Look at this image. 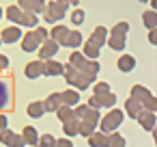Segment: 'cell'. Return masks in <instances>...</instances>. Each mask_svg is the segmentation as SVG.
<instances>
[{
	"label": "cell",
	"instance_id": "47",
	"mask_svg": "<svg viewBox=\"0 0 157 147\" xmlns=\"http://www.w3.org/2000/svg\"><path fill=\"white\" fill-rule=\"evenodd\" d=\"M67 2H71V5H78V2H80V0H67Z\"/></svg>",
	"mask_w": 157,
	"mask_h": 147
},
{
	"label": "cell",
	"instance_id": "24",
	"mask_svg": "<svg viewBox=\"0 0 157 147\" xmlns=\"http://www.w3.org/2000/svg\"><path fill=\"white\" fill-rule=\"evenodd\" d=\"M22 138H24L26 145H37V143H39V132H37L33 125H26L24 132H22Z\"/></svg>",
	"mask_w": 157,
	"mask_h": 147
},
{
	"label": "cell",
	"instance_id": "34",
	"mask_svg": "<svg viewBox=\"0 0 157 147\" xmlns=\"http://www.w3.org/2000/svg\"><path fill=\"white\" fill-rule=\"evenodd\" d=\"M108 147H125V136H121L118 132H110L108 134Z\"/></svg>",
	"mask_w": 157,
	"mask_h": 147
},
{
	"label": "cell",
	"instance_id": "17",
	"mask_svg": "<svg viewBox=\"0 0 157 147\" xmlns=\"http://www.w3.org/2000/svg\"><path fill=\"white\" fill-rule=\"evenodd\" d=\"M24 74H26V78H30V80L39 78V76L43 74V61H33V63H28L26 69H24Z\"/></svg>",
	"mask_w": 157,
	"mask_h": 147
},
{
	"label": "cell",
	"instance_id": "27",
	"mask_svg": "<svg viewBox=\"0 0 157 147\" xmlns=\"http://www.w3.org/2000/svg\"><path fill=\"white\" fill-rule=\"evenodd\" d=\"M133 67H136V59H133V56L123 54V56L118 59V69H121V71H133Z\"/></svg>",
	"mask_w": 157,
	"mask_h": 147
},
{
	"label": "cell",
	"instance_id": "43",
	"mask_svg": "<svg viewBox=\"0 0 157 147\" xmlns=\"http://www.w3.org/2000/svg\"><path fill=\"white\" fill-rule=\"evenodd\" d=\"M7 128H9V117L0 112V132H2V130H7Z\"/></svg>",
	"mask_w": 157,
	"mask_h": 147
},
{
	"label": "cell",
	"instance_id": "40",
	"mask_svg": "<svg viewBox=\"0 0 157 147\" xmlns=\"http://www.w3.org/2000/svg\"><path fill=\"white\" fill-rule=\"evenodd\" d=\"M105 93H110V84H108V82H97V84H95V93H93V95H97V97H99V95H105Z\"/></svg>",
	"mask_w": 157,
	"mask_h": 147
},
{
	"label": "cell",
	"instance_id": "50",
	"mask_svg": "<svg viewBox=\"0 0 157 147\" xmlns=\"http://www.w3.org/2000/svg\"><path fill=\"white\" fill-rule=\"evenodd\" d=\"M140 2H146V0H140Z\"/></svg>",
	"mask_w": 157,
	"mask_h": 147
},
{
	"label": "cell",
	"instance_id": "30",
	"mask_svg": "<svg viewBox=\"0 0 157 147\" xmlns=\"http://www.w3.org/2000/svg\"><path fill=\"white\" fill-rule=\"evenodd\" d=\"M142 22H144V26L148 28V31H155V26H157V13L151 9V11H146L144 15H142Z\"/></svg>",
	"mask_w": 157,
	"mask_h": 147
},
{
	"label": "cell",
	"instance_id": "51",
	"mask_svg": "<svg viewBox=\"0 0 157 147\" xmlns=\"http://www.w3.org/2000/svg\"><path fill=\"white\" fill-rule=\"evenodd\" d=\"M0 43H2V39H0Z\"/></svg>",
	"mask_w": 157,
	"mask_h": 147
},
{
	"label": "cell",
	"instance_id": "20",
	"mask_svg": "<svg viewBox=\"0 0 157 147\" xmlns=\"http://www.w3.org/2000/svg\"><path fill=\"white\" fill-rule=\"evenodd\" d=\"M112 50H116V52H123L125 50V35H112V33H108V41H105Z\"/></svg>",
	"mask_w": 157,
	"mask_h": 147
},
{
	"label": "cell",
	"instance_id": "31",
	"mask_svg": "<svg viewBox=\"0 0 157 147\" xmlns=\"http://www.w3.org/2000/svg\"><path fill=\"white\" fill-rule=\"evenodd\" d=\"M99 50H101V48H97L93 41H86V43H84V50H82V54H84L86 59H93V61H95V59L99 56Z\"/></svg>",
	"mask_w": 157,
	"mask_h": 147
},
{
	"label": "cell",
	"instance_id": "6",
	"mask_svg": "<svg viewBox=\"0 0 157 147\" xmlns=\"http://www.w3.org/2000/svg\"><path fill=\"white\" fill-rule=\"evenodd\" d=\"M0 143L7 145V147H24V145H26L24 138H22V134H15V132H11L9 128L0 132Z\"/></svg>",
	"mask_w": 157,
	"mask_h": 147
},
{
	"label": "cell",
	"instance_id": "45",
	"mask_svg": "<svg viewBox=\"0 0 157 147\" xmlns=\"http://www.w3.org/2000/svg\"><path fill=\"white\" fill-rule=\"evenodd\" d=\"M9 67V59L5 54H0V69H7Z\"/></svg>",
	"mask_w": 157,
	"mask_h": 147
},
{
	"label": "cell",
	"instance_id": "5",
	"mask_svg": "<svg viewBox=\"0 0 157 147\" xmlns=\"http://www.w3.org/2000/svg\"><path fill=\"white\" fill-rule=\"evenodd\" d=\"M13 100V89H11V80L7 78H0V112L7 110L11 106Z\"/></svg>",
	"mask_w": 157,
	"mask_h": 147
},
{
	"label": "cell",
	"instance_id": "1",
	"mask_svg": "<svg viewBox=\"0 0 157 147\" xmlns=\"http://www.w3.org/2000/svg\"><path fill=\"white\" fill-rule=\"evenodd\" d=\"M65 80L69 82V87H78V91H84V89H88L90 87V82H88V78L80 71V69H75V67H71L69 63L65 65Z\"/></svg>",
	"mask_w": 157,
	"mask_h": 147
},
{
	"label": "cell",
	"instance_id": "23",
	"mask_svg": "<svg viewBox=\"0 0 157 147\" xmlns=\"http://www.w3.org/2000/svg\"><path fill=\"white\" fill-rule=\"evenodd\" d=\"M125 110H127V115H129V117H133V119H138V115H140V112H142L144 108H142V104H140L138 100H133V97H129V100H127V104H125Z\"/></svg>",
	"mask_w": 157,
	"mask_h": 147
},
{
	"label": "cell",
	"instance_id": "29",
	"mask_svg": "<svg viewBox=\"0 0 157 147\" xmlns=\"http://www.w3.org/2000/svg\"><path fill=\"white\" fill-rule=\"evenodd\" d=\"M95 125L97 123H93V121H78V134H82V136H90L93 132H95Z\"/></svg>",
	"mask_w": 157,
	"mask_h": 147
},
{
	"label": "cell",
	"instance_id": "13",
	"mask_svg": "<svg viewBox=\"0 0 157 147\" xmlns=\"http://www.w3.org/2000/svg\"><path fill=\"white\" fill-rule=\"evenodd\" d=\"M63 71H65V65H63V63H58V61H54V59L43 61V74H45V76H60Z\"/></svg>",
	"mask_w": 157,
	"mask_h": 147
},
{
	"label": "cell",
	"instance_id": "18",
	"mask_svg": "<svg viewBox=\"0 0 157 147\" xmlns=\"http://www.w3.org/2000/svg\"><path fill=\"white\" fill-rule=\"evenodd\" d=\"M82 41H84V37H82L80 31H69V33H67V39H65V46L78 50V48L82 46Z\"/></svg>",
	"mask_w": 157,
	"mask_h": 147
},
{
	"label": "cell",
	"instance_id": "10",
	"mask_svg": "<svg viewBox=\"0 0 157 147\" xmlns=\"http://www.w3.org/2000/svg\"><path fill=\"white\" fill-rule=\"evenodd\" d=\"M0 39H2V43H17L22 39V28L20 26H9L0 33Z\"/></svg>",
	"mask_w": 157,
	"mask_h": 147
},
{
	"label": "cell",
	"instance_id": "19",
	"mask_svg": "<svg viewBox=\"0 0 157 147\" xmlns=\"http://www.w3.org/2000/svg\"><path fill=\"white\" fill-rule=\"evenodd\" d=\"M17 26H26V28H35V26H39V18H37L35 13H28V11H22V15H20V22H17Z\"/></svg>",
	"mask_w": 157,
	"mask_h": 147
},
{
	"label": "cell",
	"instance_id": "38",
	"mask_svg": "<svg viewBox=\"0 0 157 147\" xmlns=\"http://www.w3.org/2000/svg\"><path fill=\"white\" fill-rule=\"evenodd\" d=\"M127 33H129V24H127V22H118V24L112 28V35H125V37H127Z\"/></svg>",
	"mask_w": 157,
	"mask_h": 147
},
{
	"label": "cell",
	"instance_id": "33",
	"mask_svg": "<svg viewBox=\"0 0 157 147\" xmlns=\"http://www.w3.org/2000/svg\"><path fill=\"white\" fill-rule=\"evenodd\" d=\"M86 63V56L82 54V52H71V56H69V65L71 67H75V69H82V65Z\"/></svg>",
	"mask_w": 157,
	"mask_h": 147
},
{
	"label": "cell",
	"instance_id": "49",
	"mask_svg": "<svg viewBox=\"0 0 157 147\" xmlns=\"http://www.w3.org/2000/svg\"><path fill=\"white\" fill-rule=\"evenodd\" d=\"M60 2H67V0H60Z\"/></svg>",
	"mask_w": 157,
	"mask_h": 147
},
{
	"label": "cell",
	"instance_id": "21",
	"mask_svg": "<svg viewBox=\"0 0 157 147\" xmlns=\"http://www.w3.org/2000/svg\"><path fill=\"white\" fill-rule=\"evenodd\" d=\"M60 102H63L65 106H73V104H78V102H80V91H75V89H67V91H63V93H60Z\"/></svg>",
	"mask_w": 157,
	"mask_h": 147
},
{
	"label": "cell",
	"instance_id": "4",
	"mask_svg": "<svg viewBox=\"0 0 157 147\" xmlns=\"http://www.w3.org/2000/svg\"><path fill=\"white\" fill-rule=\"evenodd\" d=\"M73 115H75V119L93 121V123H99V119H101L99 110H95V108H90V106H86V104H80V102H78V108H73Z\"/></svg>",
	"mask_w": 157,
	"mask_h": 147
},
{
	"label": "cell",
	"instance_id": "48",
	"mask_svg": "<svg viewBox=\"0 0 157 147\" xmlns=\"http://www.w3.org/2000/svg\"><path fill=\"white\" fill-rule=\"evenodd\" d=\"M0 20H2V9H0Z\"/></svg>",
	"mask_w": 157,
	"mask_h": 147
},
{
	"label": "cell",
	"instance_id": "44",
	"mask_svg": "<svg viewBox=\"0 0 157 147\" xmlns=\"http://www.w3.org/2000/svg\"><path fill=\"white\" fill-rule=\"evenodd\" d=\"M86 106H90V108H95V110H99V108H101V104H99V100H97L95 95L88 100V104H86Z\"/></svg>",
	"mask_w": 157,
	"mask_h": 147
},
{
	"label": "cell",
	"instance_id": "14",
	"mask_svg": "<svg viewBox=\"0 0 157 147\" xmlns=\"http://www.w3.org/2000/svg\"><path fill=\"white\" fill-rule=\"evenodd\" d=\"M138 121H140V125L144 128V130H148V132H153L155 130V112H151V110H142L140 115H138Z\"/></svg>",
	"mask_w": 157,
	"mask_h": 147
},
{
	"label": "cell",
	"instance_id": "42",
	"mask_svg": "<svg viewBox=\"0 0 157 147\" xmlns=\"http://www.w3.org/2000/svg\"><path fill=\"white\" fill-rule=\"evenodd\" d=\"M54 147H73V143H71V138H56Z\"/></svg>",
	"mask_w": 157,
	"mask_h": 147
},
{
	"label": "cell",
	"instance_id": "46",
	"mask_svg": "<svg viewBox=\"0 0 157 147\" xmlns=\"http://www.w3.org/2000/svg\"><path fill=\"white\" fill-rule=\"evenodd\" d=\"M148 41H151L153 46L157 43V33H155V31H151V33H148Z\"/></svg>",
	"mask_w": 157,
	"mask_h": 147
},
{
	"label": "cell",
	"instance_id": "37",
	"mask_svg": "<svg viewBox=\"0 0 157 147\" xmlns=\"http://www.w3.org/2000/svg\"><path fill=\"white\" fill-rule=\"evenodd\" d=\"M54 136L52 134H43V136H39V143H37V147H54Z\"/></svg>",
	"mask_w": 157,
	"mask_h": 147
},
{
	"label": "cell",
	"instance_id": "25",
	"mask_svg": "<svg viewBox=\"0 0 157 147\" xmlns=\"http://www.w3.org/2000/svg\"><path fill=\"white\" fill-rule=\"evenodd\" d=\"M88 145L90 147H108V134L103 132H93L88 136Z\"/></svg>",
	"mask_w": 157,
	"mask_h": 147
},
{
	"label": "cell",
	"instance_id": "12",
	"mask_svg": "<svg viewBox=\"0 0 157 147\" xmlns=\"http://www.w3.org/2000/svg\"><path fill=\"white\" fill-rule=\"evenodd\" d=\"M22 50L24 52H37L39 50V41H37V37H35V33H26V35H22Z\"/></svg>",
	"mask_w": 157,
	"mask_h": 147
},
{
	"label": "cell",
	"instance_id": "15",
	"mask_svg": "<svg viewBox=\"0 0 157 147\" xmlns=\"http://www.w3.org/2000/svg\"><path fill=\"white\" fill-rule=\"evenodd\" d=\"M88 41H93L97 48L105 46V41H108V28H105V26H97V28L93 31V35H90Z\"/></svg>",
	"mask_w": 157,
	"mask_h": 147
},
{
	"label": "cell",
	"instance_id": "36",
	"mask_svg": "<svg viewBox=\"0 0 157 147\" xmlns=\"http://www.w3.org/2000/svg\"><path fill=\"white\" fill-rule=\"evenodd\" d=\"M20 15H22V9L17 7V5H11V7H7V18H9V22H20Z\"/></svg>",
	"mask_w": 157,
	"mask_h": 147
},
{
	"label": "cell",
	"instance_id": "8",
	"mask_svg": "<svg viewBox=\"0 0 157 147\" xmlns=\"http://www.w3.org/2000/svg\"><path fill=\"white\" fill-rule=\"evenodd\" d=\"M17 7L22 11H28V13H35V15L45 11V2H43V0H17Z\"/></svg>",
	"mask_w": 157,
	"mask_h": 147
},
{
	"label": "cell",
	"instance_id": "9",
	"mask_svg": "<svg viewBox=\"0 0 157 147\" xmlns=\"http://www.w3.org/2000/svg\"><path fill=\"white\" fill-rule=\"evenodd\" d=\"M99 69H101V67H99L97 59H95V61H93V59H86V63L82 65V69H80V71H82V74L88 78V82L93 84V82H95V78H97V74H99Z\"/></svg>",
	"mask_w": 157,
	"mask_h": 147
},
{
	"label": "cell",
	"instance_id": "2",
	"mask_svg": "<svg viewBox=\"0 0 157 147\" xmlns=\"http://www.w3.org/2000/svg\"><path fill=\"white\" fill-rule=\"evenodd\" d=\"M123 117H125V112L123 110H118V108H112L103 119H99V123H101V132L103 134H110V132H116V128L123 123Z\"/></svg>",
	"mask_w": 157,
	"mask_h": 147
},
{
	"label": "cell",
	"instance_id": "26",
	"mask_svg": "<svg viewBox=\"0 0 157 147\" xmlns=\"http://www.w3.org/2000/svg\"><path fill=\"white\" fill-rule=\"evenodd\" d=\"M56 117H58V121H69V119H75V115H73V108L71 106H65V104H60L58 108H56Z\"/></svg>",
	"mask_w": 157,
	"mask_h": 147
},
{
	"label": "cell",
	"instance_id": "32",
	"mask_svg": "<svg viewBox=\"0 0 157 147\" xmlns=\"http://www.w3.org/2000/svg\"><path fill=\"white\" fill-rule=\"evenodd\" d=\"M78 121L80 119H69V121H65L63 123V132H65V136H75L78 134Z\"/></svg>",
	"mask_w": 157,
	"mask_h": 147
},
{
	"label": "cell",
	"instance_id": "41",
	"mask_svg": "<svg viewBox=\"0 0 157 147\" xmlns=\"http://www.w3.org/2000/svg\"><path fill=\"white\" fill-rule=\"evenodd\" d=\"M71 22H73L75 26H80V24L84 22V11H82V9H75V11L71 13Z\"/></svg>",
	"mask_w": 157,
	"mask_h": 147
},
{
	"label": "cell",
	"instance_id": "16",
	"mask_svg": "<svg viewBox=\"0 0 157 147\" xmlns=\"http://www.w3.org/2000/svg\"><path fill=\"white\" fill-rule=\"evenodd\" d=\"M67 33H69V28H67V26H63V24H56V26L52 28V33H50V39H54L58 46H65Z\"/></svg>",
	"mask_w": 157,
	"mask_h": 147
},
{
	"label": "cell",
	"instance_id": "7",
	"mask_svg": "<svg viewBox=\"0 0 157 147\" xmlns=\"http://www.w3.org/2000/svg\"><path fill=\"white\" fill-rule=\"evenodd\" d=\"M58 43L54 41V39H45V41H41V50H39V56H41V61H50V59H54L56 56V52H58Z\"/></svg>",
	"mask_w": 157,
	"mask_h": 147
},
{
	"label": "cell",
	"instance_id": "3",
	"mask_svg": "<svg viewBox=\"0 0 157 147\" xmlns=\"http://www.w3.org/2000/svg\"><path fill=\"white\" fill-rule=\"evenodd\" d=\"M67 7H69V2H60V0H54V2L45 5L43 20H45V22H50V24H56V22L67 13Z\"/></svg>",
	"mask_w": 157,
	"mask_h": 147
},
{
	"label": "cell",
	"instance_id": "35",
	"mask_svg": "<svg viewBox=\"0 0 157 147\" xmlns=\"http://www.w3.org/2000/svg\"><path fill=\"white\" fill-rule=\"evenodd\" d=\"M95 97H97V95H95ZM97 100H99V104H101V106H105V108H114V104H116V95H114L112 91H110V93H105V95H99Z\"/></svg>",
	"mask_w": 157,
	"mask_h": 147
},
{
	"label": "cell",
	"instance_id": "22",
	"mask_svg": "<svg viewBox=\"0 0 157 147\" xmlns=\"http://www.w3.org/2000/svg\"><path fill=\"white\" fill-rule=\"evenodd\" d=\"M63 102H60V93H52V95H48V100L43 102V108H45V112H56V108L60 106Z\"/></svg>",
	"mask_w": 157,
	"mask_h": 147
},
{
	"label": "cell",
	"instance_id": "39",
	"mask_svg": "<svg viewBox=\"0 0 157 147\" xmlns=\"http://www.w3.org/2000/svg\"><path fill=\"white\" fill-rule=\"evenodd\" d=\"M33 33H35V37H37V41H39V43H41V41H45V39L50 37V33H48L43 26H35V31H33Z\"/></svg>",
	"mask_w": 157,
	"mask_h": 147
},
{
	"label": "cell",
	"instance_id": "28",
	"mask_svg": "<svg viewBox=\"0 0 157 147\" xmlns=\"http://www.w3.org/2000/svg\"><path fill=\"white\" fill-rule=\"evenodd\" d=\"M43 112H45L43 102H33V104H28V117L39 119V117H43Z\"/></svg>",
	"mask_w": 157,
	"mask_h": 147
},
{
	"label": "cell",
	"instance_id": "11",
	"mask_svg": "<svg viewBox=\"0 0 157 147\" xmlns=\"http://www.w3.org/2000/svg\"><path fill=\"white\" fill-rule=\"evenodd\" d=\"M131 97H133V100H138V102L142 104V108H144V104L153 100V93H151L146 87H142V84H136V87L131 89Z\"/></svg>",
	"mask_w": 157,
	"mask_h": 147
}]
</instances>
